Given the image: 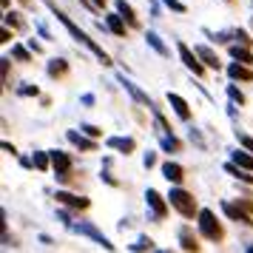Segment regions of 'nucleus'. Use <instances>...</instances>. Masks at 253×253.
Returning <instances> with one entry per match:
<instances>
[{"label": "nucleus", "mask_w": 253, "mask_h": 253, "mask_svg": "<svg viewBox=\"0 0 253 253\" xmlns=\"http://www.w3.org/2000/svg\"><path fill=\"white\" fill-rule=\"evenodd\" d=\"M51 12H54V17H57L60 23H63V26H66V29H69V35L74 37V40H77V43H83V46H88V48H91L94 54H97V60H100V63H103V66H108V63H111V60H108V54H105L103 48L97 46V43H94L91 37L85 35V32H80V29H77V26L71 23V20H69V17H66V14H63V12H57V9H54V6H51Z\"/></svg>", "instance_id": "obj_1"}, {"label": "nucleus", "mask_w": 253, "mask_h": 253, "mask_svg": "<svg viewBox=\"0 0 253 253\" xmlns=\"http://www.w3.org/2000/svg\"><path fill=\"white\" fill-rule=\"evenodd\" d=\"M199 230H202V236H205V239H211V242H216L219 236H222V228H219L213 211H208V208H202V211H199Z\"/></svg>", "instance_id": "obj_2"}, {"label": "nucleus", "mask_w": 253, "mask_h": 253, "mask_svg": "<svg viewBox=\"0 0 253 253\" xmlns=\"http://www.w3.org/2000/svg\"><path fill=\"white\" fill-rule=\"evenodd\" d=\"M168 199H171V205L182 213V216H194V199H191V194H185L182 188H171V194H168Z\"/></svg>", "instance_id": "obj_3"}, {"label": "nucleus", "mask_w": 253, "mask_h": 253, "mask_svg": "<svg viewBox=\"0 0 253 253\" xmlns=\"http://www.w3.org/2000/svg\"><path fill=\"white\" fill-rule=\"evenodd\" d=\"M179 57H182V63L185 66H188V69L194 71L196 77H202V71H205V63H199V54H194V51H191V48L185 46V43H179Z\"/></svg>", "instance_id": "obj_4"}, {"label": "nucleus", "mask_w": 253, "mask_h": 253, "mask_svg": "<svg viewBox=\"0 0 253 253\" xmlns=\"http://www.w3.org/2000/svg\"><path fill=\"white\" fill-rule=\"evenodd\" d=\"M51 165H54V171H57V179H66V173H69V168H71L69 154H63V151H51Z\"/></svg>", "instance_id": "obj_5"}, {"label": "nucleus", "mask_w": 253, "mask_h": 253, "mask_svg": "<svg viewBox=\"0 0 253 253\" xmlns=\"http://www.w3.org/2000/svg\"><path fill=\"white\" fill-rule=\"evenodd\" d=\"M74 230H80V233H85V236H91V239L97 242V245H103L105 251H111V248H114V245H111V242L105 239L103 233H100V230L94 228V225H88V222H83V225H77V228H74Z\"/></svg>", "instance_id": "obj_6"}, {"label": "nucleus", "mask_w": 253, "mask_h": 253, "mask_svg": "<svg viewBox=\"0 0 253 253\" xmlns=\"http://www.w3.org/2000/svg\"><path fill=\"white\" fill-rule=\"evenodd\" d=\"M145 199H148V205H151V211H154V216H157V219L165 216V202H162V196L157 194L154 188H148V191H145Z\"/></svg>", "instance_id": "obj_7"}, {"label": "nucleus", "mask_w": 253, "mask_h": 253, "mask_svg": "<svg viewBox=\"0 0 253 253\" xmlns=\"http://www.w3.org/2000/svg\"><path fill=\"white\" fill-rule=\"evenodd\" d=\"M168 103L173 105V111H176V117H182V120H188L191 117V108H188V103H185L179 94H168Z\"/></svg>", "instance_id": "obj_8"}, {"label": "nucleus", "mask_w": 253, "mask_h": 253, "mask_svg": "<svg viewBox=\"0 0 253 253\" xmlns=\"http://www.w3.org/2000/svg\"><path fill=\"white\" fill-rule=\"evenodd\" d=\"M162 173H165V179L168 182H182V165H176V162H165L162 165Z\"/></svg>", "instance_id": "obj_9"}, {"label": "nucleus", "mask_w": 253, "mask_h": 253, "mask_svg": "<svg viewBox=\"0 0 253 253\" xmlns=\"http://www.w3.org/2000/svg\"><path fill=\"white\" fill-rule=\"evenodd\" d=\"M196 54H199V60L205 63L208 69H216V71H219V66H222V63H219V57H216V54H213L208 46H199V48H196Z\"/></svg>", "instance_id": "obj_10"}, {"label": "nucleus", "mask_w": 253, "mask_h": 253, "mask_svg": "<svg viewBox=\"0 0 253 253\" xmlns=\"http://www.w3.org/2000/svg\"><path fill=\"white\" fill-rule=\"evenodd\" d=\"M120 83L126 85V91H131V97H134L137 103H142V105H148V108H151V100H148V94H142V91H139V88H137V85H134V83H131V80H126L123 74H120Z\"/></svg>", "instance_id": "obj_11"}, {"label": "nucleus", "mask_w": 253, "mask_h": 253, "mask_svg": "<svg viewBox=\"0 0 253 253\" xmlns=\"http://www.w3.org/2000/svg\"><path fill=\"white\" fill-rule=\"evenodd\" d=\"M57 202H63V205H69V208H88V199L71 196V194H66V191H57Z\"/></svg>", "instance_id": "obj_12"}, {"label": "nucleus", "mask_w": 253, "mask_h": 253, "mask_svg": "<svg viewBox=\"0 0 253 253\" xmlns=\"http://www.w3.org/2000/svg\"><path fill=\"white\" fill-rule=\"evenodd\" d=\"M248 66V63H245ZM245 66H239V63H233V66H228V74L233 77V80H253V71L245 69Z\"/></svg>", "instance_id": "obj_13"}, {"label": "nucleus", "mask_w": 253, "mask_h": 253, "mask_svg": "<svg viewBox=\"0 0 253 253\" xmlns=\"http://www.w3.org/2000/svg\"><path fill=\"white\" fill-rule=\"evenodd\" d=\"M108 145L117 151H123V154H128V151H134V139H128V137H111L108 139Z\"/></svg>", "instance_id": "obj_14"}, {"label": "nucleus", "mask_w": 253, "mask_h": 253, "mask_svg": "<svg viewBox=\"0 0 253 253\" xmlns=\"http://www.w3.org/2000/svg\"><path fill=\"white\" fill-rule=\"evenodd\" d=\"M108 29L114 32V35H126V23H123V14L117 12V14H108Z\"/></svg>", "instance_id": "obj_15"}, {"label": "nucleus", "mask_w": 253, "mask_h": 253, "mask_svg": "<svg viewBox=\"0 0 253 253\" xmlns=\"http://www.w3.org/2000/svg\"><path fill=\"white\" fill-rule=\"evenodd\" d=\"M230 57L239 60V63H248V66L253 63V54L248 51V48H239V46H230Z\"/></svg>", "instance_id": "obj_16"}, {"label": "nucleus", "mask_w": 253, "mask_h": 253, "mask_svg": "<svg viewBox=\"0 0 253 253\" xmlns=\"http://www.w3.org/2000/svg\"><path fill=\"white\" fill-rule=\"evenodd\" d=\"M145 40H148V43H151V48H154L157 54H162V57L168 54V48H165V43H162V40H160V35H154V32H148V35H145Z\"/></svg>", "instance_id": "obj_17"}, {"label": "nucleus", "mask_w": 253, "mask_h": 253, "mask_svg": "<svg viewBox=\"0 0 253 253\" xmlns=\"http://www.w3.org/2000/svg\"><path fill=\"white\" fill-rule=\"evenodd\" d=\"M233 162L242 165L245 171H253V157H251V154H245V151H236V154H233Z\"/></svg>", "instance_id": "obj_18"}, {"label": "nucleus", "mask_w": 253, "mask_h": 253, "mask_svg": "<svg viewBox=\"0 0 253 253\" xmlns=\"http://www.w3.org/2000/svg\"><path fill=\"white\" fill-rule=\"evenodd\" d=\"M117 12L123 14V17H126V20H128V23H137V17H134V9L128 6L126 0H117Z\"/></svg>", "instance_id": "obj_19"}, {"label": "nucleus", "mask_w": 253, "mask_h": 253, "mask_svg": "<svg viewBox=\"0 0 253 253\" xmlns=\"http://www.w3.org/2000/svg\"><path fill=\"white\" fill-rule=\"evenodd\" d=\"M69 139H71V142H74V145H80V148H85V151H94V142H91V139L80 137L77 131H69Z\"/></svg>", "instance_id": "obj_20"}, {"label": "nucleus", "mask_w": 253, "mask_h": 253, "mask_svg": "<svg viewBox=\"0 0 253 253\" xmlns=\"http://www.w3.org/2000/svg\"><path fill=\"white\" fill-rule=\"evenodd\" d=\"M228 173H233V176H239V179H245V182L253 185V176H251V173H245V168H242V165H236V162H233V165H228Z\"/></svg>", "instance_id": "obj_21"}, {"label": "nucleus", "mask_w": 253, "mask_h": 253, "mask_svg": "<svg viewBox=\"0 0 253 253\" xmlns=\"http://www.w3.org/2000/svg\"><path fill=\"white\" fill-rule=\"evenodd\" d=\"M222 208H225V213H228L230 219H239V222H248V216H245L242 211H236V208H233V205H228V202H225V205H222Z\"/></svg>", "instance_id": "obj_22"}, {"label": "nucleus", "mask_w": 253, "mask_h": 253, "mask_svg": "<svg viewBox=\"0 0 253 253\" xmlns=\"http://www.w3.org/2000/svg\"><path fill=\"white\" fill-rule=\"evenodd\" d=\"M228 94H230V100H233V103H245V97H242V91L239 88H236V85H228Z\"/></svg>", "instance_id": "obj_23"}, {"label": "nucleus", "mask_w": 253, "mask_h": 253, "mask_svg": "<svg viewBox=\"0 0 253 253\" xmlns=\"http://www.w3.org/2000/svg\"><path fill=\"white\" fill-rule=\"evenodd\" d=\"M35 168H40V171H46L48 168V157L46 154H35Z\"/></svg>", "instance_id": "obj_24"}, {"label": "nucleus", "mask_w": 253, "mask_h": 253, "mask_svg": "<svg viewBox=\"0 0 253 253\" xmlns=\"http://www.w3.org/2000/svg\"><path fill=\"white\" fill-rule=\"evenodd\" d=\"M151 248H154V242L151 239H139L137 245H131V251H151Z\"/></svg>", "instance_id": "obj_25"}, {"label": "nucleus", "mask_w": 253, "mask_h": 253, "mask_svg": "<svg viewBox=\"0 0 253 253\" xmlns=\"http://www.w3.org/2000/svg\"><path fill=\"white\" fill-rule=\"evenodd\" d=\"M162 148H165V151H176V148H179V142H176L173 137H162Z\"/></svg>", "instance_id": "obj_26"}, {"label": "nucleus", "mask_w": 253, "mask_h": 253, "mask_svg": "<svg viewBox=\"0 0 253 253\" xmlns=\"http://www.w3.org/2000/svg\"><path fill=\"white\" fill-rule=\"evenodd\" d=\"M57 71H66V63H63V60H51V66H48V74H57Z\"/></svg>", "instance_id": "obj_27"}, {"label": "nucleus", "mask_w": 253, "mask_h": 253, "mask_svg": "<svg viewBox=\"0 0 253 253\" xmlns=\"http://www.w3.org/2000/svg\"><path fill=\"white\" fill-rule=\"evenodd\" d=\"M182 248H185V251H196V242L191 239V236H188L185 230H182Z\"/></svg>", "instance_id": "obj_28"}, {"label": "nucleus", "mask_w": 253, "mask_h": 253, "mask_svg": "<svg viewBox=\"0 0 253 253\" xmlns=\"http://www.w3.org/2000/svg\"><path fill=\"white\" fill-rule=\"evenodd\" d=\"M80 131L83 134H88V137H100V134H103L100 128H94V126H80Z\"/></svg>", "instance_id": "obj_29"}, {"label": "nucleus", "mask_w": 253, "mask_h": 253, "mask_svg": "<svg viewBox=\"0 0 253 253\" xmlns=\"http://www.w3.org/2000/svg\"><path fill=\"white\" fill-rule=\"evenodd\" d=\"M162 3H165L168 9H173V12H185V6L179 3V0H162Z\"/></svg>", "instance_id": "obj_30"}, {"label": "nucleus", "mask_w": 253, "mask_h": 253, "mask_svg": "<svg viewBox=\"0 0 253 253\" xmlns=\"http://www.w3.org/2000/svg\"><path fill=\"white\" fill-rule=\"evenodd\" d=\"M12 54H14L17 60H29V51H26L23 46H14V48H12Z\"/></svg>", "instance_id": "obj_31"}, {"label": "nucleus", "mask_w": 253, "mask_h": 253, "mask_svg": "<svg viewBox=\"0 0 253 253\" xmlns=\"http://www.w3.org/2000/svg\"><path fill=\"white\" fill-rule=\"evenodd\" d=\"M239 142H242V145H245V148H248V151L253 154V137H248V134H239Z\"/></svg>", "instance_id": "obj_32"}, {"label": "nucleus", "mask_w": 253, "mask_h": 253, "mask_svg": "<svg viewBox=\"0 0 253 253\" xmlns=\"http://www.w3.org/2000/svg\"><path fill=\"white\" fill-rule=\"evenodd\" d=\"M20 94H23V97H35V94H37V85H23V88H20Z\"/></svg>", "instance_id": "obj_33"}, {"label": "nucleus", "mask_w": 253, "mask_h": 253, "mask_svg": "<svg viewBox=\"0 0 253 253\" xmlns=\"http://www.w3.org/2000/svg\"><path fill=\"white\" fill-rule=\"evenodd\" d=\"M236 40H239V43H251V37H248V32H236Z\"/></svg>", "instance_id": "obj_34"}, {"label": "nucleus", "mask_w": 253, "mask_h": 253, "mask_svg": "<svg viewBox=\"0 0 253 253\" xmlns=\"http://www.w3.org/2000/svg\"><path fill=\"white\" fill-rule=\"evenodd\" d=\"M94 6H105V0H91Z\"/></svg>", "instance_id": "obj_35"}]
</instances>
